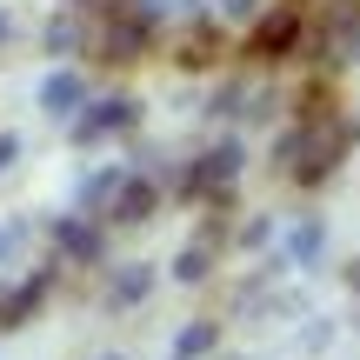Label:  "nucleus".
Returning a JSON list of instances; mask_svg holds the SVG:
<instances>
[{
    "label": "nucleus",
    "mask_w": 360,
    "mask_h": 360,
    "mask_svg": "<svg viewBox=\"0 0 360 360\" xmlns=\"http://www.w3.org/2000/svg\"><path fill=\"white\" fill-rule=\"evenodd\" d=\"M287 154H294V180H307V187H314V180H327V174L340 167V154H347V134H340L327 114H314L307 127L287 141Z\"/></svg>",
    "instance_id": "nucleus-1"
},
{
    "label": "nucleus",
    "mask_w": 360,
    "mask_h": 360,
    "mask_svg": "<svg viewBox=\"0 0 360 360\" xmlns=\"http://www.w3.org/2000/svg\"><path fill=\"white\" fill-rule=\"evenodd\" d=\"M300 34H307V13L300 7H267L254 20V34H247V53H254V60H287V53L300 47Z\"/></svg>",
    "instance_id": "nucleus-2"
},
{
    "label": "nucleus",
    "mask_w": 360,
    "mask_h": 360,
    "mask_svg": "<svg viewBox=\"0 0 360 360\" xmlns=\"http://www.w3.org/2000/svg\"><path fill=\"white\" fill-rule=\"evenodd\" d=\"M147 40H154V13L134 7V13H114V20H107L101 53H107L114 67H127V60H141V53H147Z\"/></svg>",
    "instance_id": "nucleus-3"
},
{
    "label": "nucleus",
    "mask_w": 360,
    "mask_h": 360,
    "mask_svg": "<svg viewBox=\"0 0 360 360\" xmlns=\"http://www.w3.org/2000/svg\"><path fill=\"white\" fill-rule=\"evenodd\" d=\"M233 180H240V147L227 141V147H214V154H200V167L187 174V187H193V193H214V200H220Z\"/></svg>",
    "instance_id": "nucleus-4"
},
{
    "label": "nucleus",
    "mask_w": 360,
    "mask_h": 360,
    "mask_svg": "<svg viewBox=\"0 0 360 360\" xmlns=\"http://www.w3.org/2000/svg\"><path fill=\"white\" fill-rule=\"evenodd\" d=\"M40 107H47V114H60V120H74L80 107H87V80H80L74 67H53V74L40 80Z\"/></svg>",
    "instance_id": "nucleus-5"
},
{
    "label": "nucleus",
    "mask_w": 360,
    "mask_h": 360,
    "mask_svg": "<svg viewBox=\"0 0 360 360\" xmlns=\"http://www.w3.org/2000/svg\"><path fill=\"white\" fill-rule=\"evenodd\" d=\"M120 127H134V101H127V94H114V101H94L87 114L74 120V141H101V134H120Z\"/></svg>",
    "instance_id": "nucleus-6"
},
{
    "label": "nucleus",
    "mask_w": 360,
    "mask_h": 360,
    "mask_svg": "<svg viewBox=\"0 0 360 360\" xmlns=\"http://www.w3.org/2000/svg\"><path fill=\"white\" fill-rule=\"evenodd\" d=\"M47 287H53V267H47V274H27V281L13 287V294H0V327H20L27 314H34L40 300H47Z\"/></svg>",
    "instance_id": "nucleus-7"
},
{
    "label": "nucleus",
    "mask_w": 360,
    "mask_h": 360,
    "mask_svg": "<svg viewBox=\"0 0 360 360\" xmlns=\"http://www.w3.org/2000/svg\"><path fill=\"white\" fill-rule=\"evenodd\" d=\"M53 240H60V254H74L80 267H101V233H94V227H87L80 214L53 220Z\"/></svg>",
    "instance_id": "nucleus-8"
},
{
    "label": "nucleus",
    "mask_w": 360,
    "mask_h": 360,
    "mask_svg": "<svg viewBox=\"0 0 360 360\" xmlns=\"http://www.w3.org/2000/svg\"><path fill=\"white\" fill-rule=\"evenodd\" d=\"M107 214H114L120 227H141V220L154 214V180H120V193L107 200Z\"/></svg>",
    "instance_id": "nucleus-9"
},
{
    "label": "nucleus",
    "mask_w": 360,
    "mask_h": 360,
    "mask_svg": "<svg viewBox=\"0 0 360 360\" xmlns=\"http://www.w3.org/2000/svg\"><path fill=\"white\" fill-rule=\"evenodd\" d=\"M147 287H154V267H147V260H127V267L107 274V300H114V307H134Z\"/></svg>",
    "instance_id": "nucleus-10"
},
{
    "label": "nucleus",
    "mask_w": 360,
    "mask_h": 360,
    "mask_svg": "<svg viewBox=\"0 0 360 360\" xmlns=\"http://www.w3.org/2000/svg\"><path fill=\"white\" fill-rule=\"evenodd\" d=\"M120 180H127L120 167H107V174H94L87 187H80V207H94V200H114V193H120Z\"/></svg>",
    "instance_id": "nucleus-11"
},
{
    "label": "nucleus",
    "mask_w": 360,
    "mask_h": 360,
    "mask_svg": "<svg viewBox=\"0 0 360 360\" xmlns=\"http://www.w3.org/2000/svg\"><path fill=\"white\" fill-rule=\"evenodd\" d=\"M207 347H214V327H187V334H180V354H207Z\"/></svg>",
    "instance_id": "nucleus-12"
},
{
    "label": "nucleus",
    "mask_w": 360,
    "mask_h": 360,
    "mask_svg": "<svg viewBox=\"0 0 360 360\" xmlns=\"http://www.w3.org/2000/svg\"><path fill=\"white\" fill-rule=\"evenodd\" d=\"M180 281H200V274H207V254H200V247H187V254H180Z\"/></svg>",
    "instance_id": "nucleus-13"
},
{
    "label": "nucleus",
    "mask_w": 360,
    "mask_h": 360,
    "mask_svg": "<svg viewBox=\"0 0 360 360\" xmlns=\"http://www.w3.org/2000/svg\"><path fill=\"white\" fill-rule=\"evenodd\" d=\"M13 154H20V141H13V134H0V174L13 167Z\"/></svg>",
    "instance_id": "nucleus-14"
},
{
    "label": "nucleus",
    "mask_w": 360,
    "mask_h": 360,
    "mask_svg": "<svg viewBox=\"0 0 360 360\" xmlns=\"http://www.w3.org/2000/svg\"><path fill=\"white\" fill-rule=\"evenodd\" d=\"M260 7V0H227V13H254Z\"/></svg>",
    "instance_id": "nucleus-15"
},
{
    "label": "nucleus",
    "mask_w": 360,
    "mask_h": 360,
    "mask_svg": "<svg viewBox=\"0 0 360 360\" xmlns=\"http://www.w3.org/2000/svg\"><path fill=\"white\" fill-rule=\"evenodd\" d=\"M0 40H7V20H0Z\"/></svg>",
    "instance_id": "nucleus-16"
},
{
    "label": "nucleus",
    "mask_w": 360,
    "mask_h": 360,
    "mask_svg": "<svg viewBox=\"0 0 360 360\" xmlns=\"http://www.w3.org/2000/svg\"><path fill=\"white\" fill-rule=\"evenodd\" d=\"M107 360H120V354H107Z\"/></svg>",
    "instance_id": "nucleus-17"
},
{
    "label": "nucleus",
    "mask_w": 360,
    "mask_h": 360,
    "mask_svg": "<svg viewBox=\"0 0 360 360\" xmlns=\"http://www.w3.org/2000/svg\"><path fill=\"white\" fill-rule=\"evenodd\" d=\"M180 360H187V354H180Z\"/></svg>",
    "instance_id": "nucleus-18"
}]
</instances>
